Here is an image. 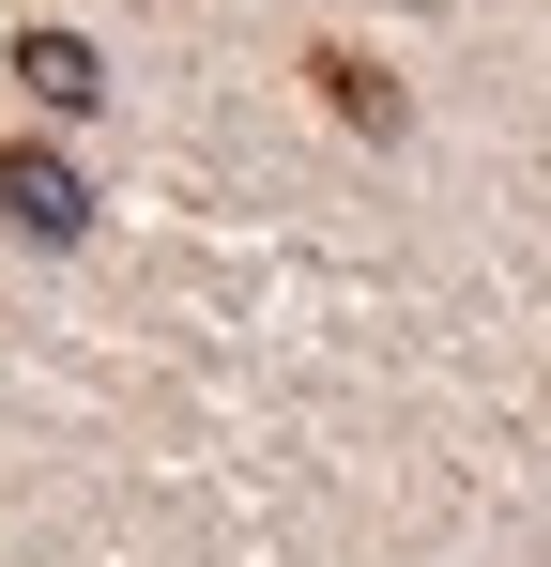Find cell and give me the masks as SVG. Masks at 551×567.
Returning <instances> with one entry per match:
<instances>
[{
    "label": "cell",
    "instance_id": "3957f363",
    "mask_svg": "<svg viewBox=\"0 0 551 567\" xmlns=\"http://www.w3.org/2000/svg\"><path fill=\"white\" fill-rule=\"evenodd\" d=\"M306 78H322V107H337V123H367V138H398V93H383V78H367L353 47H322V62H306Z\"/></svg>",
    "mask_w": 551,
    "mask_h": 567
},
{
    "label": "cell",
    "instance_id": "7a4b0ae2",
    "mask_svg": "<svg viewBox=\"0 0 551 567\" xmlns=\"http://www.w3.org/2000/svg\"><path fill=\"white\" fill-rule=\"evenodd\" d=\"M15 78H31V107H92L107 93V62H92L77 31H15Z\"/></svg>",
    "mask_w": 551,
    "mask_h": 567
},
{
    "label": "cell",
    "instance_id": "6da1fadb",
    "mask_svg": "<svg viewBox=\"0 0 551 567\" xmlns=\"http://www.w3.org/2000/svg\"><path fill=\"white\" fill-rule=\"evenodd\" d=\"M0 230H31V246H77V230H92V185L62 169V154H15V138H0Z\"/></svg>",
    "mask_w": 551,
    "mask_h": 567
}]
</instances>
